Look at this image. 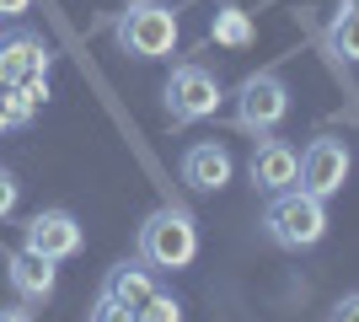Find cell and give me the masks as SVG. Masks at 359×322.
<instances>
[{
    "label": "cell",
    "mask_w": 359,
    "mask_h": 322,
    "mask_svg": "<svg viewBox=\"0 0 359 322\" xmlns=\"http://www.w3.org/2000/svg\"><path fill=\"white\" fill-rule=\"evenodd\" d=\"M6 279H11V290L22 295V301H48V295L60 290V274H54V263L38 258V253H11L6 258Z\"/></svg>",
    "instance_id": "cell-11"
},
{
    "label": "cell",
    "mask_w": 359,
    "mask_h": 322,
    "mask_svg": "<svg viewBox=\"0 0 359 322\" xmlns=\"http://www.w3.org/2000/svg\"><path fill=\"white\" fill-rule=\"evenodd\" d=\"M48 70H54V48L43 32H0V86H27V81H43Z\"/></svg>",
    "instance_id": "cell-7"
},
{
    "label": "cell",
    "mask_w": 359,
    "mask_h": 322,
    "mask_svg": "<svg viewBox=\"0 0 359 322\" xmlns=\"http://www.w3.org/2000/svg\"><path fill=\"white\" fill-rule=\"evenodd\" d=\"M247 177H252L263 194H285V188L300 183V151L290 140H273V135H257V151L247 161Z\"/></svg>",
    "instance_id": "cell-9"
},
{
    "label": "cell",
    "mask_w": 359,
    "mask_h": 322,
    "mask_svg": "<svg viewBox=\"0 0 359 322\" xmlns=\"http://www.w3.org/2000/svg\"><path fill=\"white\" fill-rule=\"evenodd\" d=\"M16 204H22V183H16L11 167H0V220H11Z\"/></svg>",
    "instance_id": "cell-17"
},
{
    "label": "cell",
    "mask_w": 359,
    "mask_h": 322,
    "mask_svg": "<svg viewBox=\"0 0 359 322\" xmlns=\"http://www.w3.org/2000/svg\"><path fill=\"white\" fill-rule=\"evenodd\" d=\"M91 322H135V311L118 307L113 295H97V307H91Z\"/></svg>",
    "instance_id": "cell-18"
},
{
    "label": "cell",
    "mask_w": 359,
    "mask_h": 322,
    "mask_svg": "<svg viewBox=\"0 0 359 322\" xmlns=\"http://www.w3.org/2000/svg\"><path fill=\"white\" fill-rule=\"evenodd\" d=\"M156 269H150L145 258L140 263H113V269H107V279H102V295H113V301H118V307H129V311H140L150 301V295H156Z\"/></svg>",
    "instance_id": "cell-12"
},
{
    "label": "cell",
    "mask_w": 359,
    "mask_h": 322,
    "mask_svg": "<svg viewBox=\"0 0 359 322\" xmlns=\"http://www.w3.org/2000/svg\"><path fill=\"white\" fill-rule=\"evenodd\" d=\"M290 119V86L279 70H257L236 86V123L247 135H273Z\"/></svg>",
    "instance_id": "cell-5"
},
{
    "label": "cell",
    "mask_w": 359,
    "mask_h": 322,
    "mask_svg": "<svg viewBox=\"0 0 359 322\" xmlns=\"http://www.w3.org/2000/svg\"><path fill=\"white\" fill-rule=\"evenodd\" d=\"M113 38L129 60H166L177 48V11L166 0H129L113 16Z\"/></svg>",
    "instance_id": "cell-3"
},
{
    "label": "cell",
    "mask_w": 359,
    "mask_h": 322,
    "mask_svg": "<svg viewBox=\"0 0 359 322\" xmlns=\"http://www.w3.org/2000/svg\"><path fill=\"white\" fill-rule=\"evenodd\" d=\"M263 236L285 253H311L322 236H327V199H316L306 188H285V194H269V210H263Z\"/></svg>",
    "instance_id": "cell-1"
},
{
    "label": "cell",
    "mask_w": 359,
    "mask_h": 322,
    "mask_svg": "<svg viewBox=\"0 0 359 322\" xmlns=\"http://www.w3.org/2000/svg\"><path fill=\"white\" fill-rule=\"evenodd\" d=\"M0 322H32L27 307H0Z\"/></svg>",
    "instance_id": "cell-21"
},
{
    "label": "cell",
    "mask_w": 359,
    "mask_h": 322,
    "mask_svg": "<svg viewBox=\"0 0 359 322\" xmlns=\"http://www.w3.org/2000/svg\"><path fill=\"white\" fill-rule=\"evenodd\" d=\"M231 172H236V161H231V151L215 145V140H198V145L182 151V183L194 188V194H220V188L231 183Z\"/></svg>",
    "instance_id": "cell-10"
},
{
    "label": "cell",
    "mask_w": 359,
    "mask_h": 322,
    "mask_svg": "<svg viewBox=\"0 0 359 322\" xmlns=\"http://www.w3.org/2000/svg\"><path fill=\"white\" fill-rule=\"evenodd\" d=\"M81 242H86V231H81V220H75L70 210H38L27 220V236H22V247L38 253V258H48V263L75 258Z\"/></svg>",
    "instance_id": "cell-8"
},
{
    "label": "cell",
    "mask_w": 359,
    "mask_h": 322,
    "mask_svg": "<svg viewBox=\"0 0 359 322\" xmlns=\"http://www.w3.org/2000/svg\"><path fill=\"white\" fill-rule=\"evenodd\" d=\"M332 322H359V290L338 295V307H332Z\"/></svg>",
    "instance_id": "cell-19"
},
{
    "label": "cell",
    "mask_w": 359,
    "mask_h": 322,
    "mask_svg": "<svg viewBox=\"0 0 359 322\" xmlns=\"http://www.w3.org/2000/svg\"><path fill=\"white\" fill-rule=\"evenodd\" d=\"M327 43H332V54H344L348 65H359V0H338L332 6Z\"/></svg>",
    "instance_id": "cell-13"
},
{
    "label": "cell",
    "mask_w": 359,
    "mask_h": 322,
    "mask_svg": "<svg viewBox=\"0 0 359 322\" xmlns=\"http://www.w3.org/2000/svg\"><path fill=\"white\" fill-rule=\"evenodd\" d=\"M348 172H354V151H348L338 135H316L306 151H300V183L306 194L316 199H332V194H344Z\"/></svg>",
    "instance_id": "cell-6"
},
{
    "label": "cell",
    "mask_w": 359,
    "mask_h": 322,
    "mask_svg": "<svg viewBox=\"0 0 359 322\" xmlns=\"http://www.w3.org/2000/svg\"><path fill=\"white\" fill-rule=\"evenodd\" d=\"M135 322H182V301H177V295H166V290H156L145 307L135 311Z\"/></svg>",
    "instance_id": "cell-16"
},
{
    "label": "cell",
    "mask_w": 359,
    "mask_h": 322,
    "mask_svg": "<svg viewBox=\"0 0 359 322\" xmlns=\"http://www.w3.org/2000/svg\"><path fill=\"white\" fill-rule=\"evenodd\" d=\"M38 102H32L22 86H0V135H11V129H27Z\"/></svg>",
    "instance_id": "cell-15"
},
{
    "label": "cell",
    "mask_w": 359,
    "mask_h": 322,
    "mask_svg": "<svg viewBox=\"0 0 359 322\" xmlns=\"http://www.w3.org/2000/svg\"><path fill=\"white\" fill-rule=\"evenodd\" d=\"M140 258L156 269V274H177L198 258V220L177 204L166 210H150L140 220Z\"/></svg>",
    "instance_id": "cell-2"
},
{
    "label": "cell",
    "mask_w": 359,
    "mask_h": 322,
    "mask_svg": "<svg viewBox=\"0 0 359 322\" xmlns=\"http://www.w3.org/2000/svg\"><path fill=\"white\" fill-rule=\"evenodd\" d=\"M210 38H215V43H225V48H247L257 38V27H252V16L241 11V6H220L215 22H210Z\"/></svg>",
    "instance_id": "cell-14"
},
{
    "label": "cell",
    "mask_w": 359,
    "mask_h": 322,
    "mask_svg": "<svg viewBox=\"0 0 359 322\" xmlns=\"http://www.w3.org/2000/svg\"><path fill=\"white\" fill-rule=\"evenodd\" d=\"M166 119L188 129V123H204L220 113V76H215L210 65H177L172 76H166Z\"/></svg>",
    "instance_id": "cell-4"
},
{
    "label": "cell",
    "mask_w": 359,
    "mask_h": 322,
    "mask_svg": "<svg viewBox=\"0 0 359 322\" xmlns=\"http://www.w3.org/2000/svg\"><path fill=\"white\" fill-rule=\"evenodd\" d=\"M32 11V0H0V22H11V16Z\"/></svg>",
    "instance_id": "cell-20"
}]
</instances>
